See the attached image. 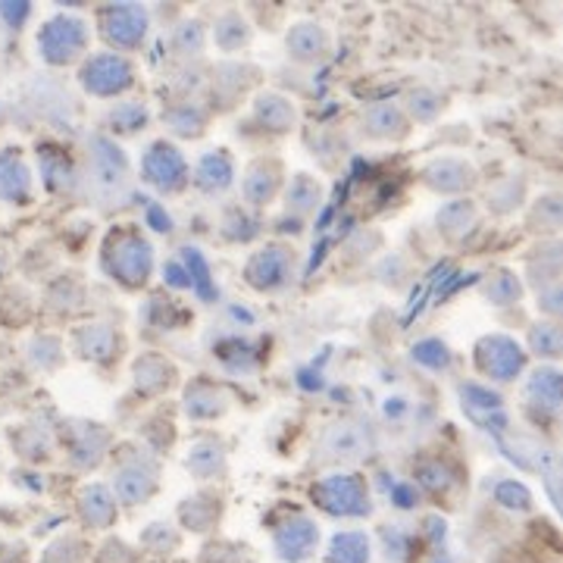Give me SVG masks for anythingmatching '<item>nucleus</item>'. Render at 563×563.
<instances>
[{
    "label": "nucleus",
    "instance_id": "1",
    "mask_svg": "<svg viewBox=\"0 0 563 563\" xmlns=\"http://www.w3.org/2000/svg\"><path fill=\"white\" fill-rule=\"evenodd\" d=\"M151 244L135 232L132 226H125V232H117V238H110L107 251H104V269L125 288H141L147 276H151Z\"/></svg>",
    "mask_w": 563,
    "mask_h": 563
},
{
    "label": "nucleus",
    "instance_id": "2",
    "mask_svg": "<svg viewBox=\"0 0 563 563\" xmlns=\"http://www.w3.org/2000/svg\"><path fill=\"white\" fill-rule=\"evenodd\" d=\"M88 47V25L72 16H53L38 32V53L50 67H70Z\"/></svg>",
    "mask_w": 563,
    "mask_h": 563
},
{
    "label": "nucleus",
    "instance_id": "3",
    "mask_svg": "<svg viewBox=\"0 0 563 563\" xmlns=\"http://www.w3.org/2000/svg\"><path fill=\"white\" fill-rule=\"evenodd\" d=\"M132 63L122 53H97L85 67H82V88L100 97L125 92L132 85Z\"/></svg>",
    "mask_w": 563,
    "mask_h": 563
},
{
    "label": "nucleus",
    "instance_id": "4",
    "mask_svg": "<svg viewBox=\"0 0 563 563\" xmlns=\"http://www.w3.org/2000/svg\"><path fill=\"white\" fill-rule=\"evenodd\" d=\"M144 179L151 182V185H157L164 194H176V191H182L188 185V166L182 160V154L172 147V144H166V141H157V144H151V151H147V157H144Z\"/></svg>",
    "mask_w": 563,
    "mask_h": 563
},
{
    "label": "nucleus",
    "instance_id": "5",
    "mask_svg": "<svg viewBox=\"0 0 563 563\" xmlns=\"http://www.w3.org/2000/svg\"><path fill=\"white\" fill-rule=\"evenodd\" d=\"M291 273H295V251L285 244H269L248 263V279L260 291H276L282 285H288Z\"/></svg>",
    "mask_w": 563,
    "mask_h": 563
},
{
    "label": "nucleus",
    "instance_id": "6",
    "mask_svg": "<svg viewBox=\"0 0 563 563\" xmlns=\"http://www.w3.org/2000/svg\"><path fill=\"white\" fill-rule=\"evenodd\" d=\"M370 447H373L370 432L360 422H335L332 429H326V435L320 442L323 460H335V464L360 460V457H367Z\"/></svg>",
    "mask_w": 563,
    "mask_h": 563
},
{
    "label": "nucleus",
    "instance_id": "7",
    "mask_svg": "<svg viewBox=\"0 0 563 563\" xmlns=\"http://www.w3.org/2000/svg\"><path fill=\"white\" fill-rule=\"evenodd\" d=\"M523 351H519V345L511 342V338H504V335H492V338H486L482 345H479V351H476V363H479V370L486 375H492L494 382H511L519 375L523 370Z\"/></svg>",
    "mask_w": 563,
    "mask_h": 563
},
{
    "label": "nucleus",
    "instance_id": "8",
    "mask_svg": "<svg viewBox=\"0 0 563 563\" xmlns=\"http://www.w3.org/2000/svg\"><path fill=\"white\" fill-rule=\"evenodd\" d=\"M147 32V13L141 7H113L104 13V35L119 50H135Z\"/></svg>",
    "mask_w": 563,
    "mask_h": 563
},
{
    "label": "nucleus",
    "instance_id": "9",
    "mask_svg": "<svg viewBox=\"0 0 563 563\" xmlns=\"http://www.w3.org/2000/svg\"><path fill=\"white\" fill-rule=\"evenodd\" d=\"M32 197V172L25 166L23 154L7 147L0 151V201L23 207Z\"/></svg>",
    "mask_w": 563,
    "mask_h": 563
},
{
    "label": "nucleus",
    "instance_id": "10",
    "mask_svg": "<svg viewBox=\"0 0 563 563\" xmlns=\"http://www.w3.org/2000/svg\"><path fill=\"white\" fill-rule=\"evenodd\" d=\"M320 501L332 514H360L367 511V489L357 476H332L320 486Z\"/></svg>",
    "mask_w": 563,
    "mask_h": 563
},
{
    "label": "nucleus",
    "instance_id": "11",
    "mask_svg": "<svg viewBox=\"0 0 563 563\" xmlns=\"http://www.w3.org/2000/svg\"><path fill=\"white\" fill-rule=\"evenodd\" d=\"M157 489V467L151 457H135V460H119L117 467V492L125 501H144Z\"/></svg>",
    "mask_w": 563,
    "mask_h": 563
},
{
    "label": "nucleus",
    "instance_id": "12",
    "mask_svg": "<svg viewBox=\"0 0 563 563\" xmlns=\"http://www.w3.org/2000/svg\"><path fill=\"white\" fill-rule=\"evenodd\" d=\"M426 185L435 191H464L476 185V172L464 160H435L426 169Z\"/></svg>",
    "mask_w": 563,
    "mask_h": 563
},
{
    "label": "nucleus",
    "instance_id": "13",
    "mask_svg": "<svg viewBox=\"0 0 563 563\" xmlns=\"http://www.w3.org/2000/svg\"><path fill=\"white\" fill-rule=\"evenodd\" d=\"M288 47H291V57L295 60H320L326 53L328 35L323 32V25L316 23L295 25L291 38H288Z\"/></svg>",
    "mask_w": 563,
    "mask_h": 563
},
{
    "label": "nucleus",
    "instance_id": "14",
    "mask_svg": "<svg viewBox=\"0 0 563 563\" xmlns=\"http://www.w3.org/2000/svg\"><path fill=\"white\" fill-rule=\"evenodd\" d=\"M257 119L269 132H291L298 113H295L291 100H285L279 94H263L257 100Z\"/></svg>",
    "mask_w": 563,
    "mask_h": 563
},
{
    "label": "nucleus",
    "instance_id": "15",
    "mask_svg": "<svg viewBox=\"0 0 563 563\" xmlns=\"http://www.w3.org/2000/svg\"><path fill=\"white\" fill-rule=\"evenodd\" d=\"M367 132L373 139H404L407 135V119H404L398 107L379 104L367 113Z\"/></svg>",
    "mask_w": 563,
    "mask_h": 563
},
{
    "label": "nucleus",
    "instance_id": "16",
    "mask_svg": "<svg viewBox=\"0 0 563 563\" xmlns=\"http://www.w3.org/2000/svg\"><path fill=\"white\" fill-rule=\"evenodd\" d=\"M197 185L204 191H223L232 185V160L226 151H213L197 166Z\"/></svg>",
    "mask_w": 563,
    "mask_h": 563
},
{
    "label": "nucleus",
    "instance_id": "17",
    "mask_svg": "<svg viewBox=\"0 0 563 563\" xmlns=\"http://www.w3.org/2000/svg\"><path fill=\"white\" fill-rule=\"evenodd\" d=\"M75 345L85 360H110L113 357V328L85 326L75 332Z\"/></svg>",
    "mask_w": 563,
    "mask_h": 563
},
{
    "label": "nucleus",
    "instance_id": "18",
    "mask_svg": "<svg viewBox=\"0 0 563 563\" xmlns=\"http://www.w3.org/2000/svg\"><path fill=\"white\" fill-rule=\"evenodd\" d=\"M276 164H257L248 169V179H244V194H248V201L251 204H266V201H273V194L279 191V172L273 176L269 169Z\"/></svg>",
    "mask_w": 563,
    "mask_h": 563
},
{
    "label": "nucleus",
    "instance_id": "19",
    "mask_svg": "<svg viewBox=\"0 0 563 563\" xmlns=\"http://www.w3.org/2000/svg\"><path fill=\"white\" fill-rule=\"evenodd\" d=\"M100 435H107V432L100 426H92V422L75 432V442L70 445V457L75 467L92 469L104 457V447H94V439H100Z\"/></svg>",
    "mask_w": 563,
    "mask_h": 563
},
{
    "label": "nucleus",
    "instance_id": "20",
    "mask_svg": "<svg viewBox=\"0 0 563 563\" xmlns=\"http://www.w3.org/2000/svg\"><path fill=\"white\" fill-rule=\"evenodd\" d=\"M185 467L194 476H201V479H211L213 472H223L226 469V454H223V447L213 445V442H201V445L191 447Z\"/></svg>",
    "mask_w": 563,
    "mask_h": 563
},
{
    "label": "nucleus",
    "instance_id": "21",
    "mask_svg": "<svg viewBox=\"0 0 563 563\" xmlns=\"http://www.w3.org/2000/svg\"><path fill=\"white\" fill-rule=\"evenodd\" d=\"M166 122L179 132V135H188V139H197L204 135V125H207V113L194 104H179L176 110L166 113Z\"/></svg>",
    "mask_w": 563,
    "mask_h": 563
},
{
    "label": "nucleus",
    "instance_id": "22",
    "mask_svg": "<svg viewBox=\"0 0 563 563\" xmlns=\"http://www.w3.org/2000/svg\"><path fill=\"white\" fill-rule=\"evenodd\" d=\"M160 375H172L164 357H144V360L135 363V379H139L144 392H160V388H166L169 382H164Z\"/></svg>",
    "mask_w": 563,
    "mask_h": 563
},
{
    "label": "nucleus",
    "instance_id": "23",
    "mask_svg": "<svg viewBox=\"0 0 563 563\" xmlns=\"http://www.w3.org/2000/svg\"><path fill=\"white\" fill-rule=\"evenodd\" d=\"M82 514H85V519H88V523H97V526L110 523V516H113L110 494L104 492L100 486H92V489H85V494H82Z\"/></svg>",
    "mask_w": 563,
    "mask_h": 563
},
{
    "label": "nucleus",
    "instance_id": "24",
    "mask_svg": "<svg viewBox=\"0 0 563 563\" xmlns=\"http://www.w3.org/2000/svg\"><path fill=\"white\" fill-rule=\"evenodd\" d=\"M144 122H147V110H144V104H135V100L119 104L117 110H110V125H113V132H122V135L141 132Z\"/></svg>",
    "mask_w": 563,
    "mask_h": 563
},
{
    "label": "nucleus",
    "instance_id": "25",
    "mask_svg": "<svg viewBox=\"0 0 563 563\" xmlns=\"http://www.w3.org/2000/svg\"><path fill=\"white\" fill-rule=\"evenodd\" d=\"M320 197H323V191H320V185H316L310 176H298L291 191H288V204H291V211L298 213L313 211V207L320 204Z\"/></svg>",
    "mask_w": 563,
    "mask_h": 563
},
{
    "label": "nucleus",
    "instance_id": "26",
    "mask_svg": "<svg viewBox=\"0 0 563 563\" xmlns=\"http://www.w3.org/2000/svg\"><path fill=\"white\" fill-rule=\"evenodd\" d=\"M519 295H523V288H519V282H516V276H511V273H501L498 279L486 282V298L494 301L498 307L519 301Z\"/></svg>",
    "mask_w": 563,
    "mask_h": 563
},
{
    "label": "nucleus",
    "instance_id": "27",
    "mask_svg": "<svg viewBox=\"0 0 563 563\" xmlns=\"http://www.w3.org/2000/svg\"><path fill=\"white\" fill-rule=\"evenodd\" d=\"M529 395H539L541 407L558 410V373L554 370H541V373L532 375Z\"/></svg>",
    "mask_w": 563,
    "mask_h": 563
},
{
    "label": "nucleus",
    "instance_id": "28",
    "mask_svg": "<svg viewBox=\"0 0 563 563\" xmlns=\"http://www.w3.org/2000/svg\"><path fill=\"white\" fill-rule=\"evenodd\" d=\"M532 348L541 354V357H558L561 354V328L558 326H536L532 332Z\"/></svg>",
    "mask_w": 563,
    "mask_h": 563
},
{
    "label": "nucleus",
    "instance_id": "29",
    "mask_svg": "<svg viewBox=\"0 0 563 563\" xmlns=\"http://www.w3.org/2000/svg\"><path fill=\"white\" fill-rule=\"evenodd\" d=\"M3 273H7V254L0 251V276H3Z\"/></svg>",
    "mask_w": 563,
    "mask_h": 563
}]
</instances>
